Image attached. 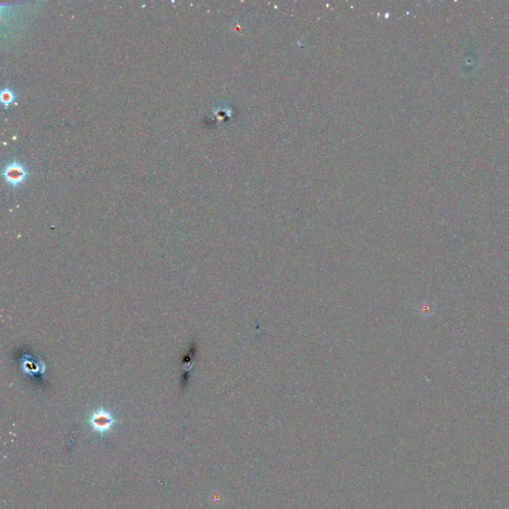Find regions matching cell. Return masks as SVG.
I'll return each instance as SVG.
<instances>
[{
    "label": "cell",
    "mask_w": 509,
    "mask_h": 509,
    "mask_svg": "<svg viewBox=\"0 0 509 509\" xmlns=\"http://www.w3.org/2000/svg\"><path fill=\"white\" fill-rule=\"evenodd\" d=\"M89 426L93 431L97 432L101 436L109 433L113 427L117 424V420L114 415L102 406L93 411L87 420Z\"/></svg>",
    "instance_id": "cell-1"
},
{
    "label": "cell",
    "mask_w": 509,
    "mask_h": 509,
    "mask_svg": "<svg viewBox=\"0 0 509 509\" xmlns=\"http://www.w3.org/2000/svg\"><path fill=\"white\" fill-rule=\"evenodd\" d=\"M2 177L8 185L16 188L26 181L28 170L21 162L14 160L4 167Z\"/></svg>",
    "instance_id": "cell-2"
},
{
    "label": "cell",
    "mask_w": 509,
    "mask_h": 509,
    "mask_svg": "<svg viewBox=\"0 0 509 509\" xmlns=\"http://www.w3.org/2000/svg\"><path fill=\"white\" fill-rule=\"evenodd\" d=\"M417 309H418V312L420 313V315L422 317H430L432 316L435 311H436V305L430 301V300H425L423 302H421L418 306H417Z\"/></svg>",
    "instance_id": "cell-3"
},
{
    "label": "cell",
    "mask_w": 509,
    "mask_h": 509,
    "mask_svg": "<svg viewBox=\"0 0 509 509\" xmlns=\"http://www.w3.org/2000/svg\"><path fill=\"white\" fill-rule=\"evenodd\" d=\"M1 102H2V105L5 107V108H8L15 101V93L9 89V88H4L2 91H1Z\"/></svg>",
    "instance_id": "cell-4"
}]
</instances>
